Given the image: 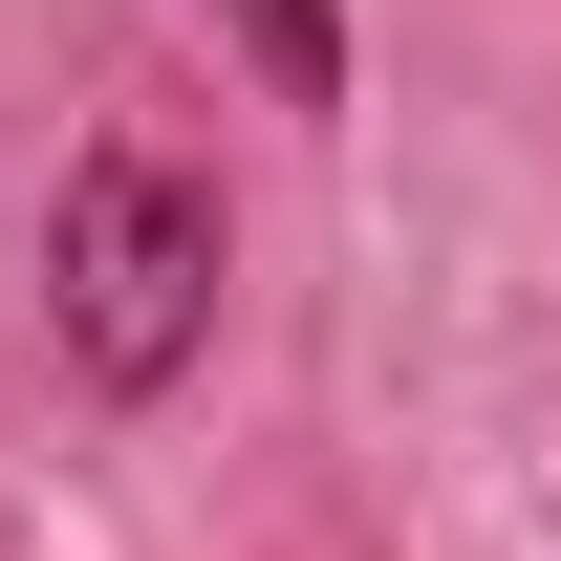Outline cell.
<instances>
[{
    "mask_svg": "<svg viewBox=\"0 0 561 561\" xmlns=\"http://www.w3.org/2000/svg\"><path fill=\"white\" fill-rule=\"evenodd\" d=\"M216 280H238L216 173L173 130H87L66 195H44V324H66V367L108 389V411H151V389L216 346Z\"/></svg>",
    "mask_w": 561,
    "mask_h": 561,
    "instance_id": "1",
    "label": "cell"
},
{
    "mask_svg": "<svg viewBox=\"0 0 561 561\" xmlns=\"http://www.w3.org/2000/svg\"><path fill=\"white\" fill-rule=\"evenodd\" d=\"M216 44L260 66V108H346V0H216Z\"/></svg>",
    "mask_w": 561,
    "mask_h": 561,
    "instance_id": "2",
    "label": "cell"
}]
</instances>
